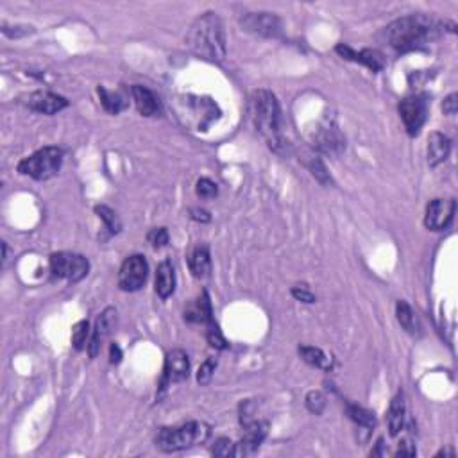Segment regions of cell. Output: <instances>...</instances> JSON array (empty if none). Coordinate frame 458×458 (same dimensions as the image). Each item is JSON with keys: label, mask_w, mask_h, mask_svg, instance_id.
Returning <instances> with one entry per match:
<instances>
[{"label": "cell", "mask_w": 458, "mask_h": 458, "mask_svg": "<svg viewBox=\"0 0 458 458\" xmlns=\"http://www.w3.org/2000/svg\"><path fill=\"white\" fill-rule=\"evenodd\" d=\"M299 355L302 360L308 365L315 369H322V371H331L333 367V358L327 357L322 350L313 346H299Z\"/></svg>", "instance_id": "603a6c76"}, {"label": "cell", "mask_w": 458, "mask_h": 458, "mask_svg": "<svg viewBox=\"0 0 458 458\" xmlns=\"http://www.w3.org/2000/svg\"><path fill=\"white\" fill-rule=\"evenodd\" d=\"M185 320L192 324H210L213 320V308L208 292L204 290L185 308Z\"/></svg>", "instance_id": "2e32d148"}, {"label": "cell", "mask_w": 458, "mask_h": 458, "mask_svg": "<svg viewBox=\"0 0 458 458\" xmlns=\"http://www.w3.org/2000/svg\"><path fill=\"white\" fill-rule=\"evenodd\" d=\"M188 267L190 273H192L193 278H197V280H204V278L210 276L211 256L210 248H208L206 244H197L195 248H193V251L190 253Z\"/></svg>", "instance_id": "e0dca14e"}, {"label": "cell", "mask_w": 458, "mask_h": 458, "mask_svg": "<svg viewBox=\"0 0 458 458\" xmlns=\"http://www.w3.org/2000/svg\"><path fill=\"white\" fill-rule=\"evenodd\" d=\"M292 295H294L297 301L315 302V295L308 290V287H306V285H295V287H292Z\"/></svg>", "instance_id": "e575fe53"}, {"label": "cell", "mask_w": 458, "mask_h": 458, "mask_svg": "<svg viewBox=\"0 0 458 458\" xmlns=\"http://www.w3.org/2000/svg\"><path fill=\"white\" fill-rule=\"evenodd\" d=\"M400 115L410 136H417L428 117V101L422 95H412L401 101Z\"/></svg>", "instance_id": "9c48e42d"}, {"label": "cell", "mask_w": 458, "mask_h": 458, "mask_svg": "<svg viewBox=\"0 0 458 458\" xmlns=\"http://www.w3.org/2000/svg\"><path fill=\"white\" fill-rule=\"evenodd\" d=\"M122 360V351H121V346H118L117 342H113L111 346H109V362L111 364H121Z\"/></svg>", "instance_id": "f35d334b"}, {"label": "cell", "mask_w": 458, "mask_h": 458, "mask_svg": "<svg viewBox=\"0 0 458 458\" xmlns=\"http://www.w3.org/2000/svg\"><path fill=\"white\" fill-rule=\"evenodd\" d=\"M396 317L397 322L401 324V327H403L407 333L414 335V337L415 335H421V324H419L417 315H415V312L407 301H397Z\"/></svg>", "instance_id": "7402d4cb"}, {"label": "cell", "mask_w": 458, "mask_h": 458, "mask_svg": "<svg viewBox=\"0 0 458 458\" xmlns=\"http://www.w3.org/2000/svg\"><path fill=\"white\" fill-rule=\"evenodd\" d=\"M383 454V439L378 440V444H376V449L371 451V457H382Z\"/></svg>", "instance_id": "ab89813d"}, {"label": "cell", "mask_w": 458, "mask_h": 458, "mask_svg": "<svg viewBox=\"0 0 458 458\" xmlns=\"http://www.w3.org/2000/svg\"><path fill=\"white\" fill-rule=\"evenodd\" d=\"M115 324H117V310L106 308L97 319L93 335H91L90 342H88V353H90V358L97 357L98 351H101L102 340H104V337H108V333L115 327Z\"/></svg>", "instance_id": "9a60e30c"}, {"label": "cell", "mask_w": 458, "mask_h": 458, "mask_svg": "<svg viewBox=\"0 0 458 458\" xmlns=\"http://www.w3.org/2000/svg\"><path fill=\"white\" fill-rule=\"evenodd\" d=\"M149 265L142 255H133L124 260L118 273V287L124 292H136L146 285Z\"/></svg>", "instance_id": "ba28073f"}, {"label": "cell", "mask_w": 458, "mask_h": 458, "mask_svg": "<svg viewBox=\"0 0 458 458\" xmlns=\"http://www.w3.org/2000/svg\"><path fill=\"white\" fill-rule=\"evenodd\" d=\"M308 158L310 160L306 161V167L310 168V172H312L313 178H315L317 181L322 183V185H327V183L331 181V178H330V174H327V171H326V167H324L322 161L315 156H308Z\"/></svg>", "instance_id": "f1b7e54d"}, {"label": "cell", "mask_w": 458, "mask_h": 458, "mask_svg": "<svg viewBox=\"0 0 458 458\" xmlns=\"http://www.w3.org/2000/svg\"><path fill=\"white\" fill-rule=\"evenodd\" d=\"M233 451H235V444L231 442L229 439H225V437H220V439L215 440L213 447H211V453H213V457H233Z\"/></svg>", "instance_id": "836d02e7"}, {"label": "cell", "mask_w": 458, "mask_h": 458, "mask_svg": "<svg viewBox=\"0 0 458 458\" xmlns=\"http://www.w3.org/2000/svg\"><path fill=\"white\" fill-rule=\"evenodd\" d=\"M97 91H98V97H101L102 106H104V109L108 113L117 115V113H121L122 109L126 108V101L121 97V95L115 93V91L106 90L104 86H98Z\"/></svg>", "instance_id": "484cf974"}, {"label": "cell", "mask_w": 458, "mask_h": 458, "mask_svg": "<svg viewBox=\"0 0 458 458\" xmlns=\"http://www.w3.org/2000/svg\"><path fill=\"white\" fill-rule=\"evenodd\" d=\"M215 367H217V358L210 357L200 365L199 371H197V383H199V385H208V383L211 382V378H213Z\"/></svg>", "instance_id": "4dcf8cb0"}, {"label": "cell", "mask_w": 458, "mask_h": 458, "mask_svg": "<svg viewBox=\"0 0 458 458\" xmlns=\"http://www.w3.org/2000/svg\"><path fill=\"white\" fill-rule=\"evenodd\" d=\"M190 218L195 222H200V224H206V222L211 220V215L206 210H203V208H192L190 210Z\"/></svg>", "instance_id": "74e56055"}, {"label": "cell", "mask_w": 458, "mask_h": 458, "mask_svg": "<svg viewBox=\"0 0 458 458\" xmlns=\"http://www.w3.org/2000/svg\"><path fill=\"white\" fill-rule=\"evenodd\" d=\"M335 51H337L342 58L350 59V61L362 63V65H365L369 70H372V72H380V70H383V66H385V58H383L382 52L372 51V49H364V51L358 52L355 51V49H351L350 45L338 44L337 47H335Z\"/></svg>", "instance_id": "5bb4252c"}, {"label": "cell", "mask_w": 458, "mask_h": 458, "mask_svg": "<svg viewBox=\"0 0 458 458\" xmlns=\"http://www.w3.org/2000/svg\"><path fill=\"white\" fill-rule=\"evenodd\" d=\"M306 408H308L312 414L320 415L326 408V396L319 390H312V392L306 394Z\"/></svg>", "instance_id": "f546056e"}, {"label": "cell", "mask_w": 458, "mask_h": 458, "mask_svg": "<svg viewBox=\"0 0 458 458\" xmlns=\"http://www.w3.org/2000/svg\"><path fill=\"white\" fill-rule=\"evenodd\" d=\"M195 192L200 199H213V197H217V193H218L217 183H213L211 179H208V178L199 179L195 185Z\"/></svg>", "instance_id": "1f68e13d"}, {"label": "cell", "mask_w": 458, "mask_h": 458, "mask_svg": "<svg viewBox=\"0 0 458 458\" xmlns=\"http://www.w3.org/2000/svg\"><path fill=\"white\" fill-rule=\"evenodd\" d=\"M245 31L258 36L278 38L281 34V20L273 13H248L240 20Z\"/></svg>", "instance_id": "8fae6325"}, {"label": "cell", "mask_w": 458, "mask_h": 458, "mask_svg": "<svg viewBox=\"0 0 458 458\" xmlns=\"http://www.w3.org/2000/svg\"><path fill=\"white\" fill-rule=\"evenodd\" d=\"M95 213H97V217L104 222L106 229H108L109 233L111 235L121 233L122 222H121V218H118L117 211L111 210V208L106 206V204H97V206H95Z\"/></svg>", "instance_id": "cb8c5ba5"}, {"label": "cell", "mask_w": 458, "mask_h": 458, "mask_svg": "<svg viewBox=\"0 0 458 458\" xmlns=\"http://www.w3.org/2000/svg\"><path fill=\"white\" fill-rule=\"evenodd\" d=\"M417 454V449H415L414 444L410 440H401L400 446H397L396 457H415Z\"/></svg>", "instance_id": "8d00e7d4"}, {"label": "cell", "mask_w": 458, "mask_h": 458, "mask_svg": "<svg viewBox=\"0 0 458 458\" xmlns=\"http://www.w3.org/2000/svg\"><path fill=\"white\" fill-rule=\"evenodd\" d=\"M439 27L426 15L403 16L383 29V40L397 52L417 51L439 34Z\"/></svg>", "instance_id": "7a4b0ae2"}, {"label": "cell", "mask_w": 458, "mask_h": 458, "mask_svg": "<svg viewBox=\"0 0 458 458\" xmlns=\"http://www.w3.org/2000/svg\"><path fill=\"white\" fill-rule=\"evenodd\" d=\"M249 108H251L255 128L265 138L267 146L274 153H285L288 146L287 140L283 138V133H281V111L276 95L269 90L253 91Z\"/></svg>", "instance_id": "3957f363"}, {"label": "cell", "mask_w": 458, "mask_h": 458, "mask_svg": "<svg viewBox=\"0 0 458 458\" xmlns=\"http://www.w3.org/2000/svg\"><path fill=\"white\" fill-rule=\"evenodd\" d=\"M457 211L454 199H433L426 208L424 225L429 231H442L451 224Z\"/></svg>", "instance_id": "30bf717a"}, {"label": "cell", "mask_w": 458, "mask_h": 458, "mask_svg": "<svg viewBox=\"0 0 458 458\" xmlns=\"http://www.w3.org/2000/svg\"><path fill=\"white\" fill-rule=\"evenodd\" d=\"M457 93H451L449 97L444 101L442 104V111L444 115H447V117H454L457 115V109H458V101H457Z\"/></svg>", "instance_id": "d590c367"}, {"label": "cell", "mask_w": 458, "mask_h": 458, "mask_svg": "<svg viewBox=\"0 0 458 458\" xmlns=\"http://www.w3.org/2000/svg\"><path fill=\"white\" fill-rule=\"evenodd\" d=\"M88 337H90V322L88 320H79L73 326L72 331V344L76 351H83L88 347Z\"/></svg>", "instance_id": "4316f807"}, {"label": "cell", "mask_w": 458, "mask_h": 458, "mask_svg": "<svg viewBox=\"0 0 458 458\" xmlns=\"http://www.w3.org/2000/svg\"><path fill=\"white\" fill-rule=\"evenodd\" d=\"M190 375V360L188 355L183 350H172L168 351L167 358H165L163 365V376L160 382V394L158 397H163L167 389L174 383H181L188 378Z\"/></svg>", "instance_id": "52a82bcc"}, {"label": "cell", "mask_w": 458, "mask_h": 458, "mask_svg": "<svg viewBox=\"0 0 458 458\" xmlns=\"http://www.w3.org/2000/svg\"><path fill=\"white\" fill-rule=\"evenodd\" d=\"M24 104L33 111L41 113V115H56L68 106V101L61 95L51 93V91H34V93L27 95Z\"/></svg>", "instance_id": "4fadbf2b"}, {"label": "cell", "mask_w": 458, "mask_h": 458, "mask_svg": "<svg viewBox=\"0 0 458 458\" xmlns=\"http://www.w3.org/2000/svg\"><path fill=\"white\" fill-rule=\"evenodd\" d=\"M451 153V140L442 133H432L428 138V163L429 167L444 163Z\"/></svg>", "instance_id": "ffe728a7"}, {"label": "cell", "mask_w": 458, "mask_h": 458, "mask_svg": "<svg viewBox=\"0 0 458 458\" xmlns=\"http://www.w3.org/2000/svg\"><path fill=\"white\" fill-rule=\"evenodd\" d=\"M147 240H149V244L153 245V248H156V249L165 248V245L168 244V231H167V228H154V229H151L149 233H147Z\"/></svg>", "instance_id": "d6a6232c"}, {"label": "cell", "mask_w": 458, "mask_h": 458, "mask_svg": "<svg viewBox=\"0 0 458 458\" xmlns=\"http://www.w3.org/2000/svg\"><path fill=\"white\" fill-rule=\"evenodd\" d=\"M347 415H350V419L353 422H357L360 428H365V429H372L376 426V417L372 412L365 410L364 407H360V404H355V403H347Z\"/></svg>", "instance_id": "d4e9b609"}, {"label": "cell", "mask_w": 458, "mask_h": 458, "mask_svg": "<svg viewBox=\"0 0 458 458\" xmlns=\"http://www.w3.org/2000/svg\"><path fill=\"white\" fill-rule=\"evenodd\" d=\"M267 433H269V422L267 421H255L253 424L245 426V433L240 439V442L235 444L233 457H251L256 453L262 442L265 440Z\"/></svg>", "instance_id": "7c38bea8"}, {"label": "cell", "mask_w": 458, "mask_h": 458, "mask_svg": "<svg viewBox=\"0 0 458 458\" xmlns=\"http://www.w3.org/2000/svg\"><path fill=\"white\" fill-rule=\"evenodd\" d=\"M90 270V262L83 255L76 253H54L51 256V273L56 278L77 283L83 280Z\"/></svg>", "instance_id": "8992f818"}, {"label": "cell", "mask_w": 458, "mask_h": 458, "mask_svg": "<svg viewBox=\"0 0 458 458\" xmlns=\"http://www.w3.org/2000/svg\"><path fill=\"white\" fill-rule=\"evenodd\" d=\"M154 288H156V294L160 295L161 299H168L172 294H174L175 273H174V265H172L171 260H163V262L158 265Z\"/></svg>", "instance_id": "ac0fdd59"}, {"label": "cell", "mask_w": 458, "mask_h": 458, "mask_svg": "<svg viewBox=\"0 0 458 458\" xmlns=\"http://www.w3.org/2000/svg\"><path fill=\"white\" fill-rule=\"evenodd\" d=\"M210 437V426L203 421H190L179 426L161 428L156 435V446L165 453L188 449L197 444L206 442Z\"/></svg>", "instance_id": "277c9868"}, {"label": "cell", "mask_w": 458, "mask_h": 458, "mask_svg": "<svg viewBox=\"0 0 458 458\" xmlns=\"http://www.w3.org/2000/svg\"><path fill=\"white\" fill-rule=\"evenodd\" d=\"M61 163L63 151L59 147H44V149L31 154L29 158H24L19 163V172L22 175L36 179V181H47L58 174Z\"/></svg>", "instance_id": "5b68a950"}, {"label": "cell", "mask_w": 458, "mask_h": 458, "mask_svg": "<svg viewBox=\"0 0 458 458\" xmlns=\"http://www.w3.org/2000/svg\"><path fill=\"white\" fill-rule=\"evenodd\" d=\"M131 91L140 115H143V117H156L158 113H160V101H158L156 95L149 88L140 86V84H135L131 88Z\"/></svg>", "instance_id": "d6986e66"}, {"label": "cell", "mask_w": 458, "mask_h": 458, "mask_svg": "<svg viewBox=\"0 0 458 458\" xmlns=\"http://www.w3.org/2000/svg\"><path fill=\"white\" fill-rule=\"evenodd\" d=\"M454 457V449H442V451H439V453H437V457Z\"/></svg>", "instance_id": "60d3db41"}, {"label": "cell", "mask_w": 458, "mask_h": 458, "mask_svg": "<svg viewBox=\"0 0 458 458\" xmlns=\"http://www.w3.org/2000/svg\"><path fill=\"white\" fill-rule=\"evenodd\" d=\"M404 417H407V403H404V394L397 392L392 397L387 414V422H389V433L392 437H397L401 429L404 428Z\"/></svg>", "instance_id": "44dd1931"}, {"label": "cell", "mask_w": 458, "mask_h": 458, "mask_svg": "<svg viewBox=\"0 0 458 458\" xmlns=\"http://www.w3.org/2000/svg\"><path fill=\"white\" fill-rule=\"evenodd\" d=\"M206 326H208V330H206L208 344H210L211 347H215V350H225L229 344H228V340L224 338V335L220 333V330H218L217 322H215V320H211V322L206 324Z\"/></svg>", "instance_id": "83f0119b"}, {"label": "cell", "mask_w": 458, "mask_h": 458, "mask_svg": "<svg viewBox=\"0 0 458 458\" xmlns=\"http://www.w3.org/2000/svg\"><path fill=\"white\" fill-rule=\"evenodd\" d=\"M186 45L197 58L211 63L224 61L228 45H225V33L220 19L215 13H204L197 16L186 34Z\"/></svg>", "instance_id": "6da1fadb"}]
</instances>
